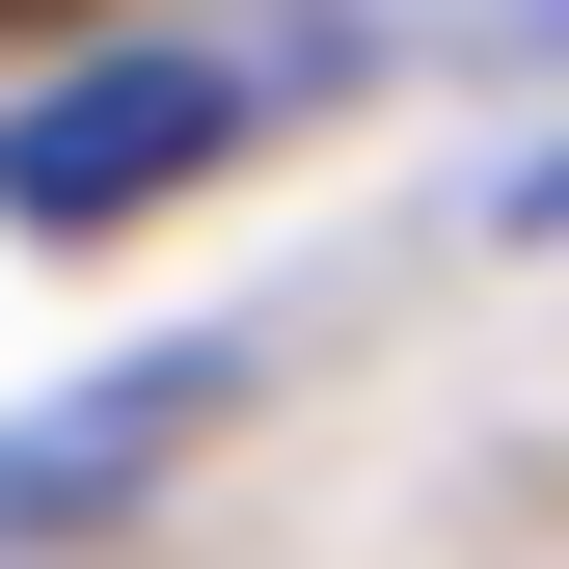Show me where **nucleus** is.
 <instances>
[{"instance_id":"obj_3","label":"nucleus","mask_w":569,"mask_h":569,"mask_svg":"<svg viewBox=\"0 0 569 569\" xmlns=\"http://www.w3.org/2000/svg\"><path fill=\"white\" fill-rule=\"evenodd\" d=\"M516 218H569V163H542V190H516Z\"/></svg>"},{"instance_id":"obj_1","label":"nucleus","mask_w":569,"mask_h":569,"mask_svg":"<svg viewBox=\"0 0 569 569\" xmlns=\"http://www.w3.org/2000/svg\"><path fill=\"white\" fill-rule=\"evenodd\" d=\"M271 82L244 54H109V82H54V109H0V218H163L190 163H244Z\"/></svg>"},{"instance_id":"obj_2","label":"nucleus","mask_w":569,"mask_h":569,"mask_svg":"<svg viewBox=\"0 0 569 569\" xmlns=\"http://www.w3.org/2000/svg\"><path fill=\"white\" fill-rule=\"evenodd\" d=\"M190 407H218V352H163V380H82V407H28V435H0V542H54V516H109V488H163V461H190Z\"/></svg>"}]
</instances>
